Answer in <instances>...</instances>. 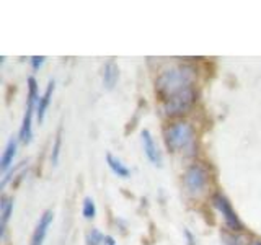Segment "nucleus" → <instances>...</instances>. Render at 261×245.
<instances>
[{"instance_id": "f257e3e1", "label": "nucleus", "mask_w": 261, "mask_h": 245, "mask_svg": "<svg viewBox=\"0 0 261 245\" xmlns=\"http://www.w3.org/2000/svg\"><path fill=\"white\" fill-rule=\"evenodd\" d=\"M196 67L191 64H178L163 69L155 79V93L163 102L183 92L186 88L194 87L196 82Z\"/></svg>"}, {"instance_id": "f03ea898", "label": "nucleus", "mask_w": 261, "mask_h": 245, "mask_svg": "<svg viewBox=\"0 0 261 245\" xmlns=\"http://www.w3.org/2000/svg\"><path fill=\"white\" fill-rule=\"evenodd\" d=\"M165 145L173 154H194L196 147V133L193 125L188 121H178L165 128L163 131Z\"/></svg>"}, {"instance_id": "7ed1b4c3", "label": "nucleus", "mask_w": 261, "mask_h": 245, "mask_svg": "<svg viewBox=\"0 0 261 245\" xmlns=\"http://www.w3.org/2000/svg\"><path fill=\"white\" fill-rule=\"evenodd\" d=\"M196 102H198V93H196V88L191 87L163 102L162 111L167 118H179L190 113Z\"/></svg>"}, {"instance_id": "20e7f679", "label": "nucleus", "mask_w": 261, "mask_h": 245, "mask_svg": "<svg viewBox=\"0 0 261 245\" xmlns=\"http://www.w3.org/2000/svg\"><path fill=\"white\" fill-rule=\"evenodd\" d=\"M38 82L35 77L28 79V98H27V108H24V116H23V122L20 128V142L21 144H30L33 139V114L36 111L38 106Z\"/></svg>"}, {"instance_id": "39448f33", "label": "nucleus", "mask_w": 261, "mask_h": 245, "mask_svg": "<svg viewBox=\"0 0 261 245\" xmlns=\"http://www.w3.org/2000/svg\"><path fill=\"white\" fill-rule=\"evenodd\" d=\"M209 183V172L207 168L201 165V163H193L186 168L183 175V185L185 190L191 196H199L206 191Z\"/></svg>"}, {"instance_id": "423d86ee", "label": "nucleus", "mask_w": 261, "mask_h": 245, "mask_svg": "<svg viewBox=\"0 0 261 245\" xmlns=\"http://www.w3.org/2000/svg\"><path fill=\"white\" fill-rule=\"evenodd\" d=\"M212 204H214V208L220 212V214H222L224 223H225L228 231L243 232L245 226L240 220V217L237 216L235 209L232 208V203L228 201L227 196H224L222 193H214V194H212Z\"/></svg>"}, {"instance_id": "0eeeda50", "label": "nucleus", "mask_w": 261, "mask_h": 245, "mask_svg": "<svg viewBox=\"0 0 261 245\" xmlns=\"http://www.w3.org/2000/svg\"><path fill=\"white\" fill-rule=\"evenodd\" d=\"M141 139H142V149H144V154L147 155V159L150 160L152 165L155 167H162L163 165V157H162V152L159 149L157 142L153 141V137L150 134V131L144 129L142 134H141Z\"/></svg>"}, {"instance_id": "6e6552de", "label": "nucleus", "mask_w": 261, "mask_h": 245, "mask_svg": "<svg viewBox=\"0 0 261 245\" xmlns=\"http://www.w3.org/2000/svg\"><path fill=\"white\" fill-rule=\"evenodd\" d=\"M53 211H44L43 216L39 217L38 224H36V229L35 232H33V237H31V243L30 245H43L44 243V239H46V234H47V229L53 223Z\"/></svg>"}, {"instance_id": "1a4fd4ad", "label": "nucleus", "mask_w": 261, "mask_h": 245, "mask_svg": "<svg viewBox=\"0 0 261 245\" xmlns=\"http://www.w3.org/2000/svg\"><path fill=\"white\" fill-rule=\"evenodd\" d=\"M53 92H54V80H49V84L44 90V93L39 96L38 100V106H36V116H38V122L44 121L46 116V111L49 108V103H51V98H53Z\"/></svg>"}, {"instance_id": "9d476101", "label": "nucleus", "mask_w": 261, "mask_h": 245, "mask_svg": "<svg viewBox=\"0 0 261 245\" xmlns=\"http://www.w3.org/2000/svg\"><path fill=\"white\" fill-rule=\"evenodd\" d=\"M119 79V69L114 61H108L103 67V85L105 88L113 90Z\"/></svg>"}, {"instance_id": "9b49d317", "label": "nucleus", "mask_w": 261, "mask_h": 245, "mask_svg": "<svg viewBox=\"0 0 261 245\" xmlns=\"http://www.w3.org/2000/svg\"><path fill=\"white\" fill-rule=\"evenodd\" d=\"M16 139L15 137H10L8 139V142L5 145V151H4V155H2V160H0V167H2V172H7L10 168V165L15 160V155H16Z\"/></svg>"}, {"instance_id": "f8f14e48", "label": "nucleus", "mask_w": 261, "mask_h": 245, "mask_svg": "<svg viewBox=\"0 0 261 245\" xmlns=\"http://www.w3.org/2000/svg\"><path fill=\"white\" fill-rule=\"evenodd\" d=\"M0 209H2V214H0V237H5L7 231V224L10 220V216L13 212V200L12 198H4L2 204H0Z\"/></svg>"}, {"instance_id": "ddd939ff", "label": "nucleus", "mask_w": 261, "mask_h": 245, "mask_svg": "<svg viewBox=\"0 0 261 245\" xmlns=\"http://www.w3.org/2000/svg\"><path fill=\"white\" fill-rule=\"evenodd\" d=\"M106 162H108V167L111 168V172L114 175H118L121 178H129L130 177V170L118 157H114L113 154L106 155Z\"/></svg>"}, {"instance_id": "4468645a", "label": "nucleus", "mask_w": 261, "mask_h": 245, "mask_svg": "<svg viewBox=\"0 0 261 245\" xmlns=\"http://www.w3.org/2000/svg\"><path fill=\"white\" fill-rule=\"evenodd\" d=\"M220 237H222V242L224 245H248V239L247 235H243L242 232H227L224 231L222 234H220Z\"/></svg>"}, {"instance_id": "2eb2a0df", "label": "nucleus", "mask_w": 261, "mask_h": 245, "mask_svg": "<svg viewBox=\"0 0 261 245\" xmlns=\"http://www.w3.org/2000/svg\"><path fill=\"white\" fill-rule=\"evenodd\" d=\"M61 145H62V128L57 129V134H56V139H54V145H53V152H51V162H53V165H57V162H59Z\"/></svg>"}, {"instance_id": "dca6fc26", "label": "nucleus", "mask_w": 261, "mask_h": 245, "mask_svg": "<svg viewBox=\"0 0 261 245\" xmlns=\"http://www.w3.org/2000/svg\"><path fill=\"white\" fill-rule=\"evenodd\" d=\"M82 214H84L85 219H93L96 216V206H95V201L87 196L84 200V208H82Z\"/></svg>"}, {"instance_id": "f3484780", "label": "nucleus", "mask_w": 261, "mask_h": 245, "mask_svg": "<svg viewBox=\"0 0 261 245\" xmlns=\"http://www.w3.org/2000/svg\"><path fill=\"white\" fill-rule=\"evenodd\" d=\"M106 240V237L98 231V229H92L87 234V245H101Z\"/></svg>"}, {"instance_id": "a211bd4d", "label": "nucleus", "mask_w": 261, "mask_h": 245, "mask_svg": "<svg viewBox=\"0 0 261 245\" xmlns=\"http://www.w3.org/2000/svg\"><path fill=\"white\" fill-rule=\"evenodd\" d=\"M44 61H46V57L44 56H33L31 57V65H33V69L35 70H38L41 65L44 64Z\"/></svg>"}, {"instance_id": "6ab92c4d", "label": "nucleus", "mask_w": 261, "mask_h": 245, "mask_svg": "<svg viewBox=\"0 0 261 245\" xmlns=\"http://www.w3.org/2000/svg\"><path fill=\"white\" fill-rule=\"evenodd\" d=\"M185 235H186V239H188V245H194V237H193V234L190 231H188V229L185 231Z\"/></svg>"}, {"instance_id": "aec40b11", "label": "nucleus", "mask_w": 261, "mask_h": 245, "mask_svg": "<svg viewBox=\"0 0 261 245\" xmlns=\"http://www.w3.org/2000/svg\"><path fill=\"white\" fill-rule=\"evenodd\" d=\"M248 245H261V240H253V242L248 243Z\"/></svg>"}]
</instances>
